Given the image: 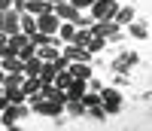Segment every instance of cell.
Masks as SVG:
<instances>
[{
  "label": "cell",
  "instance_id": "484cf974",
  "mask_svg": "<svg viewBox=\"0 0 152 131\" xmlns=\"http://www.w3.org/2000/svg\"><path fill=\"white\" fill-rule=\"evenodd\" d=\"M3 49H6V34L0 31V55H3Z\"/></svg>",
  "mask_w": 152,
  "mask_h": 131
},
{
  "label": "cell",
  "instance_id": "d6986e66",
  "mask_svg": "<svg viewBox=\"0 0 152 131\" xmlns=\"http://www.w3.org/2000/svg\"><path fill=\"white\" fill-rule=\"evenodd\" d=\"M113 21H116V24H128V21H134V9H128V6H125V9H116Z\"/></svg>",
  "mask_w": 152,
  "mask_h": 131
},
{
  "label": "cell",
  "instance_id": "4316f807",
  "mask_svg": "<svg viewBox=\"0 0 152 131\" xmlns=\"http://www.w3.org/2000/svg\"><path fill=\"white\" fill-rule=\"evenodd\" d=\"M9 6H12V0H0V12H6Z\"/></svg>",
  "mask_w": 152,
  "mask_h": 131
},
{
  "label": "cell",
  "instance_id": "6da1fadb",
  "mask_svg": "<svg viewBox=\"0 0 152 131\" xmlns=\"http://www.w3.org/2000/svg\"><path fill=\"white\" fill-rule=\"evenodd\" d=\"M61 110H64V101L34 95V113H40V116H61Z\"/></svg>",
  "mask_w": 152,
  "mask_h": 131
},
{
  "label": "cell",
  "instance_id": "7402d4cb",
  "mask_svg": "<svg viewBox=\"0 0 152 131\" xmlns=\"http://www.w3.org/2000/svg\"><path fill=\"white\" fill-rule=\"evenodd\" d=\"M104 43H107L104 37H94V34H91V40L85 43V49H88V52H100V49H104Z\"/></svg>",
  "mask_w": 152,
  "mask_h": 131
},
{
  "label": "cell",
  "instance_id": "ba28073f",
  "mask_svg": "<svg viewBox=\"0 0 152 131\" xmlns=\"http://www.w3.org/2000/svg\"><path fill=\"white\" fill-rule=\"evenodd\" d=\"M64 58H67V61H88V58H91V52H88L85 46L67 43V46H64Z\"/></svg>",
  "mask_w": 152,
  "mask_h": 131
},
{
  "label": "cell",
  "instance_id": "d4e9b609",
  "mask_svg": "<svg viewBox=\"0 0 152 131\" xmlns=\"http://www.w3.org/2000/svg\"><path fill=\"white\" fill-rule=\"evenodd\" d=\"M12 9H15V12H24V0H12Z\"/></svg>",
  "mask_w": 152,
  "mask_h": 131
},
{
  "label": "cell",
  "instance_id": "8992f818",
  "mask_svg": "<svg viewBox=\"0 0 152 131\" xmlns=\"http://www.w3.org/2000/svg\"><path fill=\"white\" fill-rule=\"evenodd\" d=\"M21 119V104H6L3 110H0V125H6V128H12Z\"/></svg>",
  "mask_w": 152,
  "mask_h": 131
},
{
  "label": "cell",
  "instance_id": "2e32d148",
  "mask_svg": "<svg viewBox=\"0 0 152 131\" xmlns=\"http://www.w3.org/2000/svg\"><path fill=\"white\" fill-rule=\"evenodd\" d=\"M40 67H43V58L31 55L28 61H24V76H40Z\"/></svg>",
  "mask_w": 152,
  "mask_h": 131
},
{
  "label": "cell",
  "instance_id": "5b68a950",
  "mask_svg": "<svg viewBox=\"0 0 152 131\" xmlns=\"http://www.w3.org/2000/svg\"><path fill=\"white\" fill-rule=\"evenodd\" d=\"M100 107H104V113H119L122 95H119L116 88H104V91H100Z\"/></svg>",
  "mask_w": 152,
  "mask_h": 131
},
{
  "label": "cell",
  "instance_id": "52a82bcc",
  "mask_svg": "<svg viewBox=\"0 0 152 131\" xmlns=\"http://www.w3.org/2000/svg\"><path fill=\"white\" fill-rule=\"evenodd\" d=\"M52 12H55L61 21H73L76 15H79V9H76L70 0H64V3H55V6H52Z\"/></svg>",
  "mask_w": 152,
  "mask_h": 131
},
{
  "label": "cell",
  "instance_id": "e0dca14e",
  "mask_svg": "<svg viewBox=\"0 0 152 131\" xmlns=\"http://www.w3.org/2000/svg\"><path fill=\"white\" fill-rule=\"evenodd\" d=\"M64 110H67L70 116H82V113H85V107H82L79 98H67V101H64Z\"/></svg>",
  "mask_w": 152,
  "mask_h": 131
},
{
  "label": "cell",
  "instance_id": "3957f363",
  "mask_svg": "<svg viewBox=\"0 0 152 131\" xmlns=\"http://www.w3.org/2000/svg\"><path fill=\"white\" fill-rule=\"evenodd\" d=\"M119 9V0H94L88 12H91V18H113Z\"/></svg>",
  "mask_w": 152,
  "mask_h": 131
},
{
  "label": "cell",
  "instance_id": "44dd1931",
  "mask_svg": "<svg viewBox=\"0 0 152 131\" xmlns=\"http://www.w3.org/2000/svg\"><path fill=\"white\" fill-rule=\"evenodd\" d=\"M52 82H55V85H58L61 91H64V88H67V85L73 82V76H70L67 70H58V73H55V79H52Z\"/></svg>",
  "mask_w": 152,
  "mask_h": 131
},
{
  "label": "cell",
  "instance_id": "cb8c5ba5",
  "mask_svg": "<svg viewBox=\"0 0 152 131\" xmlns=\"http://www.w3.org/2000/svg\"><path fill=\"white\" fill-rule=\"evenodd\" d=\"M70 3H73L76 9H79V12H82V9H88V6H91V3H94V0H70Z\"/></svg>",
  "mask_w": 152,
  "mask_h": 131
},
{
  "label": "cell",
  "instance_id": "603a6c76",
  "mask_svg": "<svg viewBox=\"0 0 152 131\" xmlns=\"http://www.w3.org/2000/svg\"><path fill=\"white\" fill-rule=\"evenodd\" d=\"M128 31H131V37H140V40L149 34V31H146V24H140V21H137V24H131V21H128Z\"/></svg>",
  "mask_w": 152,
  "mask_h": 131
},
{
  "label": "cell",
  "instance_id": "ac0fdd59",
  "mask_svg": "<svg viewBox=\"0 0 152 131\" xmlns=\"http://www.w3.org/2000/svg\"><path fill=\"white\" fill-rule=\"evenodd\" d=\"M82 107L85 110H91V107H97V104H100V95H97V91H82Z\"/></svg>",
  "mask_w": 152,
  "mask_h": 131
},
{
  "label": "cell",
  "instance_id": "277c9868",
  "mask_svg": "<svg viewBox=\"0 0 152 131\" xmlns=\"http://www.w3.org/2000/svg\"><path fill=\"white\" fill-rule=\"evenodd\" d=\"M34 18H37V31H40V34H49V37H55V31H58L61 18L55 15L52 9H49V12H40V15H34Z\"/></svg>",
  "mask_w": 152,
  "mask_h": 131
},
{
  "label": "cell",
  "instance_id": "7a4b0ae2",
  "mask_svg": "<svg viewBox=\"0 0 152 131\" xmlns=\"http://www.w3.org/2000/svg\"><path fill=\"white\" fill-rule=\"evenodd\" d=\"M88 31H91L94 37H104V40H116V37H119V24L113 18H94Z\"/></svg>",
  "mask_w": 152,
  "mask_h": 131
},
{
  "label": "cell",
  "instance_id": "9c48e42d",
  "mask_svg": "<svg viewBox=\"0 0 152 131\" xmlns=\"http://www.w3.org/2000/svg\"><path fill=\"white\" fill-rule=\"evenodd\" d=\"M18 31H21V28H18V12L9 6V9L3 12V34L12 37V34H18Z\"/></svg>",
  "mask_w": 152,
  "mask_h": 131
},
{
  "label": "cell",
  "instance_id": "4fadbf2b",
  "mask_svg": "<svg viewBox=\"0 0 152 131\" xmlns=\"http://www.w3.org/2000/svg\"><path fill=\"white\" fill-rule=\"evenodd\" d=\"M18 28H21V34H34L37 31V18L31 15V12H18Z\"/></svg>",
  "mask_w": 152,
  "mask_h": 131
},
{
  "label": "cell",
  "instance_id": "ffe728a7",
  "mask_svg": "<svg viewBox=\"0 0 152 131\" xmlns=\"http://www.w3.org/2000/svg\"><path fill=\"white\" fill-rule=\"evenodd\" d=\"M31 55H37V46H34L31 40H28V43H24L21 49H15V58H21V61H28Z\"/></svg>",
  "mask_w": 152,
  "mask_h": 131
},
{
  "label": "cell",
  "instance_id": "30bf717a",
  "mask_svg": "<svg viewBox=\"0 0 152 131\" xmlns=\"http://www.w3.org/2000/svg\"><path fill=\"white\" fill-rule=\"evenodd\" d=\"M3 70H6V73H21V76H24V61L15 58V55H3Z\"/></svg>",
  "mask_w": 152,
  "mask_h": 131
},
{
  "label": "cell",
  "instance_id": "8fae6325",
  "mask_svg": "<svg viewBox=\"0 0 152 131\" xmlns=\"http://www.w3.org/2000/svg\"><path fill=\"white\" fill-rule=\"evenodd\" d=\"M52 3L49 0H24V12H31V15H40V12H49Z\"/></svg>",
  "mask_w": 152,
  "mask_h": 131
},
{
  "label": "cell",
  "instance_id": "f546056e",
  "mask_svg": "<svg viewBox=\"0 0 152 131\" xmlns=\"http://www.w3.org/2000/svg\"><path fill=\"white\" fill-rule=\"evenodd\" d=\"M49 3H52V6H55V3H64V0H49Z\"/></svg>",
  "mask_w": 152,
  "mask_h": 131
},
{
  "label": "cell",
  "instance_id": "7c38bea8",
  "mask_svg": "<svg viewBox=\"0 0 152 131\" xmlns=\"http://www.w3.org/2000/svg\"><path fill=\"white\" fill-rule=\"evenodd\" d=\"M40 79H37V76H21V91H24V95H28V98H34V95H40Z\"/></svg>",
  "mask_w": 152,
  "mask_h": 131
},
{
  "label": "cell",
  "instance_id": "f1b7e54d",
  "mask_svg": "<svg viewBox=\"0 0 152 131\" xmlns=\"http://www.w3.org/2000/svg\"><path fill=\"white\" fill-rule=\"evenodd\" d=\"M0 31H3V12H0Z\"/></svg>",
  "mask_w": 152,
  "mask_h": 131
},
{
  "label": "cell",
  "instance_id": "5bb4252c",
  "mask_svg": "<svg viewBox=\"0 0 152 131\" xmlns=\"http://www.w3.org/2000/svg\"><path fill=\"white\" fill-rule=\"evenodd\" d=\"M3 95H6L9 104H24V101H28V95L21 91V85H9V88H3Z\"/></svg>",
  "mask_w": 152,
  "mask_h": 131
},
{
  "label": "cell",
  "instance_id": "83f0119b",
  "mask_svg": "<svg viewBox=\"0 0 152 131\" xmlns=\"http://www.w3.org/2000/svg\"><path fill=\"white\" fill-rule=\"evenodd\" d=\"M6 104H9V101H6V95H0V110H3V107H6Z\"/></svg>",
  "mask_w": 152,
  "mask_h": 131
},
{
  "label": "cell",
  "instance_id": "9a60e30c",
  "mask_svg": "<svg viewBox=\"0 0 152 131\" xmlns=\"http://www.w3.org/2000/svg\"><path fill=\"white\" fill-rule=\"evenodd\" d=\"M37 55H40L43 61H55V58L61 55V49H55V46H52V40H49L46 46H37Z\"/></svg>",
  "mask_w": 152,
  "mask_h": 131
}]
</instances>
